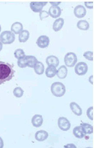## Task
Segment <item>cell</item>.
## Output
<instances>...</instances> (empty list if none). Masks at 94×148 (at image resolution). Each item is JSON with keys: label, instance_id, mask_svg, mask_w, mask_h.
Segmentation results:
<instances>
[{"label": "cell", "instance_id": "cell-3", "mask_svg": "<svg viewBox=\"0 0 94 148\" xmlns=\"http://www.w3.org/2000/svg\"><path fill=\"white\" fill-rule=\"evenodd\" d=\"M15 39V34L12 31H4L0 35V41L4 45H10L14 42Z\"/></svg>", "mask_w": 94, "mask_h": 148}, {"label": "cell", "instance_id": "cell-11", "mask_svg": "<svg viewBox=\"0 0 94 148\" xmlns=\"http://www.w3.org/2000/svg\"><path fill=\"white\" fill-rule=\"evenodd\" d=\"M43 119L42 116L40 114H35L32 118V123L34 127H38L42 125L43 123Z\"/></svg>", "mask_w": 94, "mask_h": 148}, {"label": "cell", "instance_id": "cell-35", "mask_svg": "<svg viewBox=\"0 0 94 148\" xmlns=\"http://www.w3.org/2000/svg\"><path fill=\"white\" fill-rule=\"evenodd\" d=\"M4 146V143L3 140L1 137H0V148H3Z\"/></svg>", "mask_w": 94, "mask_h": 148}, {"label": "cell", "instance_id": "cell-29", "mask_svg": "<svg viewBox=\"0 0 94 148\" xmlns=\"http://www.w3.org/2000/svg\"><path fill=\"white\" fill-rule=\"evenodd\" d=\"M86 114L87 117L90 119L94 120V108L93 107H91L87 110Z\"/></svg>", "mask_w": 94, "mask_h": 148}, {"label": "cell", "instance_id": "cell-22", "mask_svg": "<svg viewBox=\"0 0 94 148\" xmlns=\"http://www.w3.org/2000/svg\"><path fill=\"white\" fill-rule=\"evenodd\" d=\"M26 56L27 61V66L30 68H34L35 65L38 61L36 58L32 56Z\"/></svg>", "mask_w": 94, "mask_h": 148}, {"label": "cell", "instance_id": "cell-37", "mask_svg": "<svg viewBox=\"0 0 94 148\" xmlns=\"http://www.w3.org/2000/svg\"><path fill=\"white\" fill-rule=\"evenodd\" d=\"M1 24H0V32H1Z\"/></svg>", "mask_w": 94, "mask_h": 148}, {"label": "cell", "instance_id": "cell-18", "mask_svg": "<svg viewBox=\"0 0 94 148\" xmlns=\"http://www.w3.org/2000/svg\"><path fill=\"white\" fill-rule=\"evenodd\" d=\"M82 130L85 135L91 134L93 132V126L90 124L86 123H83L80 124Z\"/></svg>", "mask_w": 94, "mask_h": 148}, {"label": "cell", "instance_id": "cell-28", "mask_svg": "<svg viewBox=\"0 0 94 148\" xmlns=\"http://www.w3.org/2000/svg\"><path fill=\"white\" fill-rule=\"evenodd\" d=\"M83 56L89 61H93L94 55L93 52L92 51H87L85 52L84 53Z\"/></svg>", "mask_w": 94, "mask_h": 148}, {"label": "cell", "instance_id": "cell-9", "mask_svg": "<svg viewBox=\"0 0 94 148\" xmlns=\"http://www.w3.org/2000/svg\"><path fill=\"white\" fill-rule=\"evenodd\" d=\"M74 13L76 17L81 18L84 17L86 14V10L84 6L79 5L74 8Z\"/></svg>", "mask_w": 94, "mask_h": 148}, {"label": "cell", "instance_id": "cell-34", "mask_svg": "<svg viewBox=\"0 0 94 148\" xmlns=\"http://www.w3.org/2000/svg\"><path fill=\"white\" fill-rule=\"evenodd\" d=\"M89 81L90 83L92 84L93 85L94 83V76L92 75L90 76L89 78Z\"/></svg>", "mask_w": 94, "mask_h": 148}, {"label": "cell", "instance_id": "cell-8", "mask_svg": "<svg viewBox=\"0 0 94 148\" xmlns=\"http://www.w3.org/2000/svg\"><path fill=\"white\" fill-rule=\"evenodd\" d=\"M49 38L46 35H41L38 38L36 42L37 45L41 48H45L47 47L49 43Z\"/></svg>", "mask_w": 94, "mask_h": 148}, {"label": "cell", "instance_id": "cell-12", "mask_svg": "<svg viewBox=\"0 0 94 148\" xmlns=\"http://www.w3.org/2000/svg\"><path fill=\"white\" fill-rule=\"evenodd\" d=\"M49 134L45 130L38 131L35 134V138L38 141L41 142L45 141L48 138Z\"/></svg>", "mask_w": 94, "mask_h": 148}, {"label": "cell", "instance_id": "cell-20", "mask_svg": "<svg viewBox=\"0 0 94 148\" xmlns=\"http://www.w3.org/2000/svg\"><path fill=\"white\" fill-rule=\"evenodd\" d=\"M30 34L27 30H23L19 34V40L20 42H25L28 40Z\"/></svg>", "mask_w": 94, "mask_h": 148}, {"label": "cell", "instance_id": "cell-21", "mask_svg": "<svg viewBox=\"0 0 94 148\" xmlns=\"http://www.w3.org/2000/svg\"><path fill=\"white\" fill-rule=\"evenodd\" d=\"M35 72L37 75H43L45 71V65L42 62L38 61L34 67Z\"/></svg>", "mask_w": 94, "mask_h": 148}, {"label": "cell", "instance_id": "cell-33", "mask_svg": "<svg viewBox=\"0 0 94 148\" xmlns=\"http://www.w3.org/2000/svg\"><path fill=\"white\" fill-rule=\"evenodd\" d=\"M52 5V6H57L60 4L61 2H49Z\"/></svg>", "mask_w": 94, "mask_h": 148}, {"label": "cell", "instance_id": "cell-10", "mask_svg": "<svg viewBox=\"0 0 94 148\" xmlns=\"http://www.w3.org/2000/svg\"><path fill=\"white\" fill-rule=\"evenodd\" d=\"M48 13L52 18H57L61 14L62 10L59 6H52L49 8Z\"/></svg>", "mask_w": 94, "mask_h": 148}, {"label": "cell", "instance_id": "cell-23", "mask_svg": "<svg viewBox=\"0 0 94 148\" xmlns=\"http://www.w3.org/2000/svg\"><path fill=\"white\" fill-rule=\"evenodd\" d=\"M77 26L78 28L84 31H86L90 27L89 23L85 20H81L79 21L77 23Z\"/></svg>", "mask_w": 94, "mask_h": 148}, {"label": "cell", "instance_id": "cell-16", "mask_svg": "<svg viewBox=\"0 0 94 148\" xmlns=\"http://www.w3.org/2000/svg\"><path fill=\"white\" fill-rule=\"evenodd\" d=\"M71 110L73 113L78 116H81L82 114V110L78 104L75 102H71L70 105Z\"/></svg>", "mask_w": 94, "mask_h": 148}, {"label": "cell", "instance_id": "cell-32", "mask_svg": "<svg viewBox=\"0 0 94 148\" xmlns=\"http://www.w3.org/2000/svg\"><path fill=\"white\" fill-rule=\"evenodd\" d=\"M64 147L65 148H76V147L73 144H68L66 146H64Z\"/></svg>", "mask_w": 94, "mask_h": 148}, {"label": "cell", "instance_id": "cell-27", "mask_svg": "<svg viewBox=\"0 0 94 148\" xmlns=\"http://www.w3.org/2000/svg\"><path fill=\"white\" fill-rule=\"evenodd\" d=\"M14 56L15 58L18 59L22 58L26 56L24 51L21 49H16L14 52Z\"/></svg>", "mask_w": 94, "mask_h": 148}, {"label": "cell", "instance_id": "cell-5", "mask_svg": "<svg viewBox=\"0 0 94 148\" xmlns=\"http://www.w3.org/2000/svg\"><path fill=\"white\" fill-rule=\"evenodd\" d=\"M88 66L86 63L80 62L75 67L74 70L77 75L82 76L85 75L88 71Z\"/></svg>", "mask_w": 94, "mask_h": 148}, {"label": "cell", "instance_id": "cell-31", "mask_svg": "<svg viewBox=\"0 0 94 148\" xmlns=\"http://www.w3.org/2000/svg\"><path fill=\"white\" fill-rule=\"evenodd\" d=\"M84 4L86 7L88 9H92L94 7L93 2H84Z\"/></svg>", "mask_w": 94, "mask_h": 148}, {"label": "cell", "instance_id": "cell-24", "mask_svg": "<svg viewBox=\"0 0 94 148\" xmlns=\"http://www.w3.org/2000/svg\"><path fill=\"white\" fill-rule=\"evenodd\" d=\"M73 133L76 138L82 139L86 135L83 132L80 126H78L75 127L73 130Z\"/></svg>", "mask_w": 94, "mask_h": 148}, {"label": "cell", "instance_id": "cell-26", "mask_svg": "<svg viewBox=\"0 0 94 148\" xmlns=\"http://www.w3.org/2000/svg\"><path fill=\"white\" fill-rule=\"evenodd\" d=\"M18 66L20 68H23L27 66V61L26 56L18 59L17 62Z\"/></svg>", "mask_w": 94, "mask_h": 148}, {"label": "cell", "instance_id": "cell-14", "mask_svg": "<svg viewBox=\"0 0 94 148\" xmlns=\"http://www.w3.org/2000/svg\"><path fill=\"white\" fill-rule=\"evenodd\" d=\"M46 62L48 66L52 65L56 68L59 65L60 63L58 58L54 56H50L47 57Z\"/></svg>", "mask_w": 94, "mask_h": 148}, {"label": "cell", "instance_id": "cell-4", "mask_svg": "<svg viewBox=\"0 0 94 148\" xmlns=\"http://www.w3.org/2000/svg\"><path fill=\"white\" fill-rule=\"evenodd\" d=\"M77 56L76 54L73 52H69L65 55L64 58L65 64L69 67H72L74 66L77 62Z\"/></svg>", "mask_w": 94, "mask_h": 148}, {"label": "cell", "instance_id": "cell-30", "mask_svg": "<svg viewBox=\"0 0 94 148\" xmlns=\"http://www.w3.org/2000/svg\"><path fill=\"white\" fill-rule=\"evenodd\" d=\"M49 16L48 12L45 10L41 11L40 13V17L41 20L43 18H47Z\"/></svg>", "mask_w": 94, "mask_h": 148}, {"label": "cell", "instance_id": "cell-2", "mask_svg": "<svg viewBox=\"0 0 94 148\" xmlns=\"http://www.w3.org/2000/svg\"><path fill=\"white\" fill-rule=\"evenodd\" d=\"M52 94L56 97H61L65 94L66 90L64 84L60 82H55L51 86Z\"/></svg>", "mask_w": 94, "mask_h": 148}, {"label": "cell", "instance_id": "cell-36", "mask_svg": "<svg viewBox=\"0 0 94 148\" xmlns=\"http://www.w3.org/2000/svg\"><path fill=\"white\" fill-rule=\"evenodd\" d=\"M3 47V45L2 43L0 41V52L1 51Z\"/></svg>", "mask_w": 94, "mask_h": 148}, {"label": "cell", "instance_id": "cell-13", "mask_svg": "<svg viewBox=\"0 0 94 148\" xmlns=\"http://www.w3.org/2000/svg\"><path fill=\"white\" fill-rule=\"evenodd\" d=\"M68 71L67 68L65 65L61 66L57 71L58 77L60 79H65L67 76Z\"/></svg>", "mask_w": 94, "mask_h": 148}, {"label": "cell", "instance_id": "cell-17", "mask_svg": "<svg viewBox=\"0 0 94 148\" xmlns=\"http://www.w3.org/2000/svg\"><path fill=\"white\" fill-rule=\"evenodd\" d=\"M57 71L56 67L54 66H48L45 71L46 75L48 78H53L56 75Z\"/></svg>", "mask_w": 94, "mask_h": 148}, {"label": "cell", "instance_id": "cell-19", "mask_svg": "<svg viewBox=\"0 0 94 148\" xmlns=\"http://www.w3.org/2000/svg\"><path fill=\"white\" fill-rule=\"evenodd\" d=\"M64 21L62 18L56 19L54 21L53 25V29L55 32H58L62 29L64 25Z\"/></svg>", "mask_w": 94, "mask_h": 148}, {"label": "cell", "instance_id": "cell-25", "mask_svg": "<svg viewBox=\"0 0 94 148\" xmlns=\"http://www.w3.org/2000/svg\"><path fill=\"white\" fill-rule=\"evenodd\" d=\"M24 93L23 90L21 87H16L14 89L13 94L16 98H20L23 96Z\"/></svg>", "mask_w": 94, "mask_h": 148}, {"label": "cell", "instance_id": "cell-15", "mask_svg": "<svg viewBox=\"0 0 94 148\" xmlns=\"http://www.w3.org/2000/svg\"><path fill=\"white\" fill-rule=\"evenodd\" d=\"M23 24L19 22H16L13 23L11 27V31L15 34H18L23 31Z\"/></svg>", "mask_w": 94, "mask_h": 148}, {"label": "cell", "instance_id": "cell-7", "mask_svg": "<svg viewBox=\"0 0 94 148\" xmlns=\"http://www.w3.org/2000/svg\"><path fill=\"white\" fill-rule=\"evenodd\" d=\"M48 2H32L30 3V7L31 10L35 12H40L44 6L47 4Z\"/></svg>", "mask_w": 94, "mask_h": 148}, {"label": "cell", "instance_id": "cell-6", "mask_svg": "<svg viewBox=\"0 0 94 148\" xmlns=\"http://www.w3.org/2000/svg\"><path fill=\"white\" fill-rule=\"evenodd\" d=\"M58 125L61 130L65 131L69 130L71 127L70 121L64 117L59 118L58 120Z\"/></svg>", "mask_w": 94, "mask_h": 148}, {"label": "cell", "instance_id": "cell-1", "mask_svg": "<svg viewBox=\"0 0 94 148\" xmlns=\"http://www.w3.org/2000/svg\"><path fill=\"white\" fill-rule=\"evenodd\" d=\"M14 65L0 61V85L12 80L16 71L13 69Z\"/></svg>", "mask_w": 94, "mask_h": 148}]
</instances>
